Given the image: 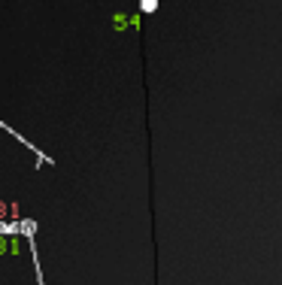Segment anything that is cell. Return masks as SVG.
Listing matches in <instances>:
<instances>
[{"label": "cell", "instance_id": "277c9868", "mask_svg": "<svg viewBox=\"0 0 282 285\" xmlns=\"http://www.w3.org/2000/svg\"><path fill=\"white\" fill-rule=\"evenodd\" d=\"M155 9V0H143V12H152Z\"/></svg>", "mask_w": 282, "mask_h": 285}, {"label": "cell", "instance_id": "3957f363", "mask_svg": "<svg viewBox=\"0 0 282 285\" xmlns=\"http://www.w3.org/2000/svg\"><path fill=\"white\" fill-rule=\"evenodd\" d=\"M33 230H37V222L22 219V234H25V237H33Z\"/></svg>", "mask_w": 282, "mask_h": 285}, {"label": "cell", "instance_id": "7a4b0ae2", "mask_svg": "<svg viewBox=\"0 0 282 285\" xmlns=\"http://www.w3.org/2000/svg\"><path fill=\"white\" fill-rule=\"evenodd\" d=\"M22 212L15 200H0V222H19Z\"/></svg>", "mask_w": 282, "mask_h": 285}, {"label": "cell", "instance_id": "6da1fadb", "mask_svg": "<svg viewBox=\"0 0 282 285\" xmlns=\"http://www.w3.org/2000/svg\"><path fill=\"white\" fill-rule=\"evenodd\" d=\"M22 240L19 234H0V255H19L22 252Z\"/></svg>", "mask_w": 282, "mask_h": 285}]
</instances>
